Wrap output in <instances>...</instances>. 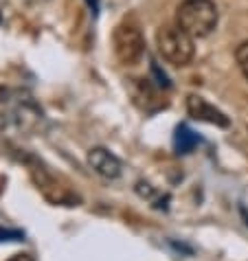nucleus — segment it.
<instances>
[{"label":"nucleus","instance_id":"nucleus-1","mask_svg":"<svg viewBox=\"0 0 248 261\" xmlns=\"http://www.w3.org/2000/svg\"><path fill=\"white\" fill-rule=\"evenodd\" d=\"M217 7L213 0H182L176 11V24L191 38H207L217 27Z\"/></svg>","mask_w":248,"mask_h":261},{"label":"nucleus","instance_id":"nucleus-5","mask_svg":"<svg viewBox=\"0 0 248 261\" xmlns=\"http://www.w3.org/2000/svg\"><path fill=\"white\" fill-rule=\"evenodd\" d=\"M88 165L94 173H99L106 180H114L121 176V161L106 147H92L88 151Z\"/></svg>","mask_w":248,"mask_h":261},{"label":"nucleus","instance_id":"nucleus-3","mask_svg":"<svg viewBox=\"0 0 248 261\" xmlns=\"http://www.w3.org/2000/svg\"><path fill=\"white\" fill-rule=\"evenodd\" d=\"M112 44H114V55L123 66H134L141 62V57L145 55V38L143 31L138 29V24L123 20V22L114 29L112 35Z\"/></svg>","mask_w":248,"mask_h":261},{"label":"nucleus","instance_id":"nucleus-9","mask_svg":"<svg viewBox=\"0 0 248 261\" xmlns=\"http://www.w3.org/2000/svg\"><path fill=\"white\" fill-rule=\"evenodd\" d=\"M9 261H33V257H29V255H13Z\"/></svg>","mask_w":248,"mask_h":261},{"label":"nucleus","instance_id":"nucleus-2","mask_svg":"<svg viewBox=\"0 0 248 261\" xmlns=\"http://www.w3.org/2000/svg\"><path fill=\"white\" fill-rule=\"evenodd\" d=\"M156 44H158V53L163 55V60L167 64H171V66H189L195 55L193 38L182 31L178 24L160 27L156 33Z\"/></svg>","mask_w":248,"mask_h":261},{"label":"nucleus","instance_id":"nucleus-4","mask_svg":"<svg viewBox=\"0 0 248 261\" xmlns=\"http://www.w3.org/2000/svg\"><path fill=\"white\" fill-rule=\"evenodd\" d=\"M187 112H189V117L195 119V121H207V123H213L217 127H229V117L198 95L187 97Z\"/></svg>","mask_w":248,"mask_h":261},{"label":"nucleus","instance_id":"nucleus-6","mask_svg":"<svg viewBox=\"0 0 248 261\" xmlns=\"http://www.w3.org/2000/svg\"><path fill=\"white\" fill-rule=\"evenodd\" d=\"M198 143H200V136L189 125L182 123V125L176 127V134H173V149H176L178 154H189V151H193Z\"/></svg>","mask_w":248,"mask_h":261},{"label":"nucleus","instance_id":"nucleus-8","mask_svg":"<svg viewBox=\"0 0 248 261\" xmlns=\"http://www.w3.org/2000/svg\"><path fill=\"white\" fill-rule=\"evenodd\" d=\"M24 235L20 233V230H5V228H0V242H9V239H22Z\"/></svg>","mask_w":248,"mask_h":261},{"label":"nucleus","instance_id":"nucleus-7","mask_svg":"<svg viewBox=\"0 0 248 261\" xmlns=\"http://www.w3.org/2000/svg\"><path fill=\"white\" fill-rule=\"evenodd\" d=\"M235 60H237V64H239V70H242V72H244V77L248 79V40L242 42V44L237 46V50H235Z\"/></svg>","mask_w":248,"mask_h":261}]
</instances>
